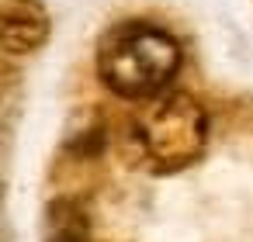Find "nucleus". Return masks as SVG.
<instances>
[{
  "instance_id": "f257e3e1",
  "label": "nucleus",
  "mask_w": 253,
  "mask_h": 242,
  "mask_svg": "<svg viewBox=\"0 0 253 242\" xmlns=\"http://www.w3.org/2000/svg\"><path fill=\"white\" fill-rule=\"evenodd\" d=\"M180 69V45L156 25L122 21L97 42V73L125 101H149L170 87Z\"/></svg>"
},
{
  "instance_id": "7ed1b4c3",
  "label": "nucleus",
  "mask_w": 253,
  "mask_h": 242,
  "mask_svg": "<svg viewBox=\"0 0 253 242\" xmlns=\"http://www.w3.org/2000/svg\"><path fill=\"white\" fill-rule=\"evenodd\" d=\"M49 11L42 0H4L0 14V45L11 56H32L49 38Z\"/></svg>"
},
{
  "instance_id": "20e7f679",
  "label": "nucleus",
  "mask_w": 253,
  "mask_h": 242,
  "mask_svg": "<svg viewBox=\"0 0 253 242\" xmlns=\"http://www.w3.org/2000/svg\"><path fill=\"white\" fill-rule=\"evenodd\" d=\"M42 242H90V225H87L84 207L77 201H56V204H49Z\"/></svg>"
},
{
  "instance_id": "f03ea898",
  "label": "nucleus",
  "mask_w": 253,
  "mask_h": 242,
  "mask_svg": "<svg viewBox=\"0 0 253 242\" xmlns=\"http://www.w3.org/2000/svg\"><path fill=\"white\" fill-rule=\"evenodd\" d=\"M208 142V114L187 94L156 101L139 121V149L156 173H177L191 166Z\"/></svg>"
}]
</instances>
